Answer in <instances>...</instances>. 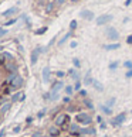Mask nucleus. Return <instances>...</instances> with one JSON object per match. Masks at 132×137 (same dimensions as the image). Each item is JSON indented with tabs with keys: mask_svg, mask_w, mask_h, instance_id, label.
I'll return each instance as SVG.
<instances>
[{
	"mask_svg": "<svg viewBox=\"0 0 132 137\" xmlns=\"http://www.w3.org/2000/svg\"><path fill=\"white\" fill-rule=\"evenodd\" d=\"M75 122L78 123L80 126H92L94 117L88 112H78L75 115Z\"/></svg>",
	"mask_w": 132,
	"mask_h": 137,
	"instance_id": "obj_1",
	"label": "nucleus"
},
{
	"mask_svg": "<svg viewBox=\"0 0 132 137\" xmlns=\"http://www.w3.org/2000/svg\"><path fill=\"white\" fill-rule=\"evenodd\" d=\"M125 120H126V112H121V113H118L109 123L114 127H119V126H122V123H125Z\"/></svg>",
	"mask_w": 132,
	"mask_h": 137,
	"instance_id": "obj_2",
	"label": "nucleus"
},
{
	"mask_svg": "<svg viewBox=\"0 0 132 137\" xmlns=\"http://www.w3.org/2000/svg\"><path fill=\"white\" fill-rule=\"evenodd\" d=\"M105 34H107V38L111 40V41H118V38H119V32H118L117 28H114V27H107Z\"/></svg>",
	"mask_w": 132,
	"mask_h": 137,
	"instance_id": "obj_3",
	"label": "nucleus"
},
{
	"mask_svg": "<svg viewBox=\"0 0 132 137\" xmlns=\"http://www.w3.org/2000/svg\"><path fill=\"white\" fill-rule=\"evenodd\" d=\"M80 130H81V126H80L77 122L74 123H70V126H68V134L70 136H74V137H78L80 136Z\"/></svg>",
	"mask_w": 132,
	"mask_h": 137,
	"instance_id": "obj_4",
	"label": "nucleus"
},
{
	"mask_svg": "<svg viewBox=\"0 0 132 137\" xmlns=\"http://www.w3.org/2000/svg\"><path fill=\"white\" fill-rule=\"evenodd\" d=\"M111 20H112V16L111 14H102L97 18L95 23H97V25H104V24H107V23H109Z\"/></svg>",
	"mask_w": 132,
	"mask_h": 137,
	"instance_id": "obj_5",
	"label": "nucleus"
},
{
	"mask_svg": "<svg viewBox=\"0 0 132 137\" xmlns=\"http://www.w3.org/2000/svg\"><path fill=\"white\" fill-rule=\"evenodd\" d=\"M64 88V83L61 82V81H57V82L53 83V88H51V95H58L61 89Z\"/></svg>",
	"mask_w": 132,
	"mask_h": 137,
	"instance_id": "obj_6",
	"label": "nucleus"
},
{
	"mask_svg": "<svg viewBox=\"0 0 132 137\" xmlns=\"http://www.w3.org/2000/svg\"><path fill=\"white\" fill-rule=\"evenodd\" d=\"M22 85H23V78L17 75V76H16V79L13 81V83L10 85V88H11V90H17Z\"/></svg>",
	"mask_w": 132,
	"mask_h": 137,
	"instance_id": "obj_7",
	"label": "nucleus"
},
{
	"mask_svg": "<svg viewBox=\"0 0 132 137\" xmlns=\"http://www.w3.org/2000/svg\"><path fill=\"white\" fill-rule=\"evenodd\" d=\"M92 72L91 71H87V74L84 75V78H82V82H84V85H87V86H89V85H92Z\"/></svg>",
	"mask_w": 132,
	"mask_h": 137,
	"instance_id": "obj_8",
	"label": "nucleus"
},
{
	"mask_svg": "<svg viewBox=\"0 0 132 137\" xmlns=\"http://www.w3.org/2000/svg\"><path fill=\"white\" fill-rule=\"evenodd\" d=\"M91 86H92L94 89L97 90V92H104V90H105V88H104L102 82H100V81H98V79H95V78H94L92 85H91Z\"/></svg>",
	"mask_w": 132,
	"mask_h": 137,
	"instance_id": "obj_9",
	"label": "nucleus"
},
{
	"mask_svg": "<svg viewBox=\"0 0 132 137\" xmlns=\"http://www.w3.org/2000/svg\"><path fill=\"white\" fill-rule=\"evenodd\" d=\"M82 106L87 109V110H94V102L89 99V97H84L82 99Z\"/></svg>",
	"mask_w": 132,
	"mask_h": 137,
	"instance_id": "obj_10",
	"label": "nucleus"
},
{
	"mask_svg": "<svg viewBox=\"0 0 132 137\" xmlns=\"http://www.w3.org/2000/svg\"><path fill=\"white\" fill-rule=\"evenodd\" d=\"M61 134V129L57 126H51L50 129H48V136L51 137H58Z\"/></svg>",
	"mask_w": 132,
	"mask_h": 137,
	"instance_id": "obj_11",
	"label": "nucleus"
},
{
	"mask_svg": "<svg viewBox=\"0 0 132 137\" xmlns=\"http://www.w3.org/2000/svg\"><path fill=\"white\" fill-rule=\"evenodd\" d=\"M80 16H81L84 20H88V21H91L94 18V13L91 10H82L81 13H80Z\"/></svg>",
	"mask_w": 132,
	"mask_h": 137,
	"instance_id": "obj_12",
	"label": "nucleus"
},
{
	"mask_svg": "<svg viewBox=\"0 0 132 137\" xmlns=\"http://www.w3.org/2000/svg\"><path fill=\"white\" fill-rule=\"evenodd\" d=\"M98 109H100V112L102 113L104 116H112V112H114L112 108H108V106H105V105H101Z\"/></svg>",
	"mask_w": 132,
	"mask_h": 137,
	"instance_id": "obj_13",
	"label": "nucleus"
},
{
	"mask_svg": "<svg viewBox=\"0 0 132 137\" xmlns=\"http://www.w3.org/2000/svg\"><path fill=\"white\" fill-rule=\"evenodd\" d=\"M121 48V44L119 43H112V44H105L104 45V50L105 51H114V50H118Z\"/></svg>",
	"mask_w": 132,
	"mask_h": 137,
	"instance_id": "obj_14",
	"label": "nucleus"
},
{
	"mask_svg": "<svg viewBox=\"0 0 132 137\" xmlns=\"http://www.w3.org/2000/svg\"><path fill=\"white\" fill-rule=\"evenodd\" d=\"M68 75L71 76L74 81H80V79H81V75H80V72H78V71H77L75 68H71V69H70V71H68Z\"/></svg>",
	"mask_w": 132,
	"mask_h": 137,
	"instance_id": "obj_15",
	"label": "nucleus"
},
{
	"mask_svg": "<svg viewBox=\"0 0 132 137\" xmlns=\"http://www.w3.org/2000/svg\"><path fill=\"white\" fill-rule=\"evenodd\" d=\"M41 51H43L41 48H37V50L33 51V54H31V64H33V65L37 62V59H39V54L41 52Z\"/></svg>",
	"mask_w": 132,
	"mask_h": 137,
	"instance_id": "obj_16",
	"label": "nucleus"
},
{
	"mask_svg": "<svg viewBox=\"0 0 132 137\" xmlns=\"http://www.w3.org/2000/svg\"><path fill=\"white\" fill-rule=\"evenodd\" d=\"M6 69L9 71V74H17V65H16L14 62L7 64V65H6Z\"/></svg>",
	"mask_w": 132,
	"mask_h": 137,
	"instance_id": "obj_17",
	"label": "nucleus"
},
{
	"mask_svg": "<svg viewBox=\"0 0 132 137\" xmlns=\"http://www.w3.org/2000/svg\"><path fill=\"white\" fill-rule=\"evenodd\" d=\"M48 78H50V68L46 66V68L43 69V81L44 82H48Z\"/></svg>",
	"mask_w": 132,
	"mask_h": 137,
	"instance_id": "obj_18",
	"label": "nucleus"
},
{
	"mask_svg": "<svg viewBox=\"0 0 132 137\" xmlns=\"http://www.w3.org/2000/svg\"><path fill=\"white\" fill-rule=\"evenodd\" d=\"M54 7H55V3H54V2H48V3L46 4V13H51V11L54 10Z\"/></svg>",
	"mask_w": 132,
	"mask_h": 137,
	"instance_id": "obj_19",
	"label": "nucleus"
},
{
	"mask_svg": "<svg viewBox=\"0 0 132 137\" xmlns=\"http://www.w3.org/2000/svg\"><path fill=\"white\" fill-rule=\"evenodd\" d=\"M67 112H80V108L78 106H75V105H72V103H70V105L67 106Z\"/></svg>",
	"mask_w": 132,
	"mask_h": 137,
	"instance_id": "obj_20",
	"label": "nucleus"
},
{
	"mask_svg": "<svg viewBox=\"0 0 132 137\" xmlns=\"http://www.w3.org/2000/svg\"><path fill=\"white\" fill-rule=\"evenodd\" d=\"M115 103H117V97H109V99L105 102V106H108V108H112Z\"/></svg>",
	"mask_w": 132,
	"mask_h": 137,
	"instance_id": "obj_21",
	"label": "nucleus"
},
{
	"mask_svg": "<svg viewBox=\"0 0 132 137\" xmlns=\"http://www.w3.org/2000/svg\"><path fill=\"white\" fill-rule=\"evenodd\" d=\"M118 66H119V61H112V62H109V65H108V68H109L111 71H115Z\"/></svg>",
	"mask_w": 132,
	"mask_h": 137,
	"instance_id": "obj_22",
	"label": "nucleus"
},
{
	"mask_svg": "<svg viewBox=\"0 0 132 137\" xmlns=\"http://www.w3.org/2000/svg\"><path fill=\"white\" fill-rule=\"evenodd\" d=\"M72 65H74L75 69H80L81 68V61H80L78 58H72Z\"/></svg>",
	"mask_w": 132,
	"mask_h": 137,
	"instance_id": "obj_23",
	"label": "nucleus"
},
{
	"mask_svg": "<svg viewBox=\"0 0 132 137\" xmlns=\"http://www.w3.org/2000/svg\"><path fill=\"white\" fill-rule=\"evenodd\" d=\"M64 89H65V93H67V96H70V95H72V93H74V86H71V85L65 86Z\"/></svg>",
	"mask_w": 132,
	"mask_h": 137,
	"instance_id": "obj_24",
	"label": "nucleus"
},
{
	"mask_svg": "<svg viewBox=\"0 0 132 137\" xmlns=\"http://www.w3.org/2000/svg\"><path fill=\"white\" fill-rule=\"evenodd\" d=\"M17 99H24V95L20 93V92L14 93V95H13V97H11V100H17Z\"/></svg>",
	"mask_w": 132,
	"mask_h": 137,
	"instance_id": "obj_25",
	"label": "nucleus"
},
{
	"mask_svg": "<svg viewBox=\"0 0 132 137\" xmlns=\"http://www.w3.org/2000/svg\"><path fill=\"white\" fill-rule=\"evenodd\" d=\"M124 66L126 68V71H129V69H132V61L131 59H126V61L124 62Z\"/></svg>",
	"mask_w": 132,
	"mask_h": 137,
	"instance_id": "obj_26",
	"label": "nucleus"
},
{
	"mask_svg": "<svg viewBox=\"0 0 132 137\" xmlns=\"http://www.w3.org/2000/svg\"><path fill=\"white\" fill-rule=\"evenodd\" d=\"M71 34H72V31H70V32H68V34H67V36H64V37H63V38H61V40H60V43H58V44H64L65 41H67L68 38L71 37Z\"/></svg>",
	"mask_w": 132,
	"mask_h": 137,
	"instance_id": "obj_27",
	"label": "nucleus"
},
{
	"mask_svg": "<svg viewBox=\"0 0 132 137\" xmlns=\"http://www.w3.org/2000/svg\"><path fill=\"white\" fill-rule=\"evenodd\" d=\"M74 90H81V81H75V83H74Z\"/></svg>",
	"mask_w": 132,
	"mask_h": 137,
	"instance_id": "obj_28",
	"label": "nucleus"
},
{
	"mask_svg": "<svg viewBox=\"0 0 132 137\" xmlns=\"http://www.w3.org/2000/svg\"><path fill=\"white\" fill-rule=\"evenodd\" d=\"M78 95L82 97V99H84V97H88V93H87V90H85V89H81V90L78 92Z\"/></svg>",
	"mask_w": 132,
	"mask_h": 137,
	"instance_id": "obj_29",
	"label": "nucleus"
},
{
	"mask_svg": "<svg viewBox=\"0 0 132 137\" xmlns=\"http://www.w3.org/2000/svg\"><path fill=\"white\" fill-rule=\"evenodd\" d=\"M75 28H77V21H75V20H72V21L70 23V30H71V31H74Z\"/></svg>",
	"mask_w": 132,
	"mask_h": 137,
	"instance_id": "obj_30",
	"label": "nucleus"
},
{
	"mask_svg": "<svg viewBox=\"0 0 132 137\" xmlns=\"http://www.w3.org/2000/svg\"><path fill=\"white\" fill-rule=\"evenodd\" d=\"M63 103H64V105H70V103H71V99H70V96H65L64 99H63Z\"/></svg>",
	"mask_w": 132,
	"mask_h": 137,
	"instance_id": "obj_31",
	"label": "nucleus"
},
{
	"mask_svg": "<svg viewBox=\"0 0 132 137\" xmlns=\"http://www.w3.org/2000/svg\"><path fill=\"white\" fill-rule=\"evenodd\" d=\"M9 109H10V103H4L3 105V108H2V112H6V110H9Z\"/></svg>",
	"mask_w": 132,
	"mask_h": 137,
	"instance_id": "obj_32",
	"label": "nucleus"
},
{
	"mask_svg": "<svg viewBox=\"0 0 132 137\" xmlns=\"http://www.w3.org/2000/svg\"><path fill=\"white\" fill-rule=\"evenodd\" d=\"M55 75H57V78H64L65 72H63V71H57V72H55Z\"/></svg>",
	"mask_w": 132,
	"mask_h": 137,
	"instance_id": "obj_33",
	"label": "nucleus"
},
{
	"mask_svg": "<svg viewBox=\"0 0 132 137\" xmlns=\"http://www.w3.org/2000/svg\"><path fill=\"white\" fill-rule=\"evenodd\" d=\"M125 78H126V79H131V78H132V69L126 71V74H125Z\"/></svg>",
	"mask_w": 132,
	"mask_h": 137,
	"instance_id": "obj_34",
	"label": "nucleus"
},
{
	"mask_svg": "<svg viewBox=\"0 0 132 137\" xmlns=\"http://www.w3.org/2000/svg\"><path fill=\"white\" fill-rule=\"evenodd\" d=\"M4 95H10L11 93V88L9 86V88H4V92H3Z\"/></svg>",
	"mask_w": 132,
	"mask_h": 137,
	"instance_id": "obj_35",
	"label": "nucleus"
},
{
	"mask_svg": "<svg viewBox=\"0 0 132 137\" xmlns=\"http://www.w3.org/2000/svg\"><path fill=\"white\" fill-rule=\"evenodd\" d=\"M95 122H97V123H102V122H104V120H102V116L98 115V116L95 117Z\"/></svg>",
	"mask_w": 132,
	"mask_h": 137,
	"instance_id": "obj_36",
	"label": "nucleus"
},
{
	"mask_svg": "<svg viewBox=\"0 0 132 137\" xmlns=\"http://www.w3.org/2000/svg\"><path fill=\"white\" fill-rule=\"evenodd\" d=\"M46 112H47L46 109H43V110H40V112H39V115H37V116H39V117H43V116L46 115Z\"/></svg>",
	"mask_w": 132,
	"mask_h": 137,
	"instance_id": "obj_37",
	"label": "nucleus"
},
{
	"mask_svg": "<svg viewBox=\"0 0 132 137\" xmlns=\"http://www.w3.org/2000/svg\"><path fill=\"white\" fill-rule=\"evenodd\" d=\"M100 129H101V130H105V129H107V123H105V122L100 123Z\"/></svg>",
	"mask_w": 132,
	"mask_h": 137,
	"instance_id": "obj_38",
	"label": "nucleus"
},
{
	"mask_svg": "<svg viewBox=\"0 0 132 137\" xmlns=\"http://www.w3.org/2000/svg\"><path fill=\"white\" fill-rule=\"evenodd\" d=\"M64 3H65V0H55V4L57 6H63Z\"/></svg>",
	"mask_w": 132,
	"mask_h": 137,
	"instance_id": "obj_39",
	"label": "nucleus"
},
{
	"mask_svg": "<svg viewBox=\"0 0 132 137\" xmlns=\"http://www.w3.org/2000/svg\"><path fill=\"white\" fill-rule=\"evenodd\" d=\"M126 44H132V34L126 37Z\"/></svg>",
	"mask_w": 132,
	"mask_h": 137,
	"instance_id": "obj_40",
	"label": "nucleus"
},
{
	"mask_svg": "<svg viewBox=\"0 0 132 137\" xmlns=\"http://www.w3.org/2000/svg\"><path fill=\"white\" fill-rule=\"evenodd\" d=\"M31 137H43V134L40 133V131H36V133L33 134V136H31Z\"/></svg>",
	"mask_w": 132,
	"mask_h": 137,
	"instance_id": "obj_41",
	"label": "nucleus"
},
{
	"mask_svg": "<svg viewBox=\"0 0 132 137\" xmlns=\"http://www.w3.org/2000/svg\"><path fill=\"white\" fill-rule=\"evenodd\" d=\"M4 103H6V97L2 96V97H0V105H4Z\"/></svg>",
	"mask_w": 132,
	"mask_h": 137,
	"instance_id": "obj_42",
	"label": "nucleus"
},
{
	"mask_svg": "<svg viewBox=\"0 0 132 137\" xmlns=\"http://www.w3.org/2000/svg\"><path fill=\"white\" fill-rule=\"evenodd\" d=\"M70 47H71V48H75V47H77V41H71Z\"/></svg>",
	"mask_w": 132,
	"mask_h": 137,
	"instance_id": "obj_43",
	"label": "nucleus"
},
{
	"mask_svg": "<svg viewBox=\"0 0 132 137\" xmlns=\"http://www.w3.org/2000/svg\"><path fill=\"white\" fill-rule=\"evenodd\" d=\"M46 30H47V28H46V27H43V28H40V30H39V31H37V34H43V32H44V31H46Z\"/></svg>",
	"mask_w": 132,
	"mask_h": 137,
	"instance_id": "obj_44",
	"label": "nucleus"
},
{
	"mask_svg": "<svg viewBox=\"0 0 132 137\" xmlns=\"http://www.w3.org/2000/svg\"><path fill=\"white\" fill-rule=\"evenodd\" d=\"M14 21H16V20H10V21H7V23H6V25H10V24H13Z\"/></svg>",
	"mask_w": 132,
	"mask_h": 137,
	"instance_id": "obj_45",
	"label": "nucleus"
},
{
	"mask_svg": "<svg viewBox=\"0 0 132 137\" xmlns=\"http://www.w3.org/2000/svg\"><path fill=\"white\" fill-rule=\"evenodd\" d=\"M14 131H16V133H17V131H20V126H16L14 127Z\"/></svg>",
	"mask_w": 132,
	"mask_h": 137,
	"instance_id": "obj_46",
	"label": "nucleus"
},
{
	"mask_svg": "<svg viewBox=\"0 0 132 137\" xmlns=\"http://www.w3.org/2000/svg\"><path fill=\"white\" fill-rule=\"evenodd\" d=\"M131 2H132V0H126V2H125V4H126V6H129V4H131Z\"/></svg>",
	"mask_w": 132,
	"mask_h": 137,
	"instance_id": "obj_47",
	"label": "nucleus"
},
{
	"mask_svg": "<svg viewBox=\"0 0 132 137\" xmlns=\"http://www.w3.org/2000/svg\"><path fill=\"white\" fill-rule=\"evenodd\" d=\"M70 2H71V3H78L80 0H70Z\"/></svg>",
	"mask_w": 132,
	"mask_h": 137,
	"instance_id": "obj_48",
	"label": "nucleus"
},
{
	"mask_svg": "<svg viewBox=\"0 0 132 137\" xmlns=\"http://www.w3.org/2000/svg\"><path fill=\"white\" fill-rule=\"evenodd\" d=\"M2 34H4V31H3L2 28H0V36H2Z\"/></svg>",
	"mask_w": 132,
	"mask_h": 137,
	"instance_id": "obj_49",
	"label": "nucleus"
},
{
	"mask_svg": "<svg viewBox=\"0 0 132 137\" xmlns=\"http://www.w3.org/2000/svg\"><path fill=\"white\" fill-rule=\"evenodd\" d=\"M0 65H3V59H0Z\"/></svg>",
	"mask_w": 132,
	"mask_h": 137,
	"instance_id": "obj_50",
	"label": "nucleus"
},
{
	"mask_svg": "<svg viewBox=\"0 0 132 137\" xmlns=\"http://www.w3.org/2000/svg\"><path fill=\"white\" fill-rule=\"evenodd\" d=\"M131 113H132V109H131Z\"/></svg>",
	"mask_w": 132,
	"mask_h": 137,
	"instance_id": "obj_51",
	"label": "nucleus"
}]
</instances>
